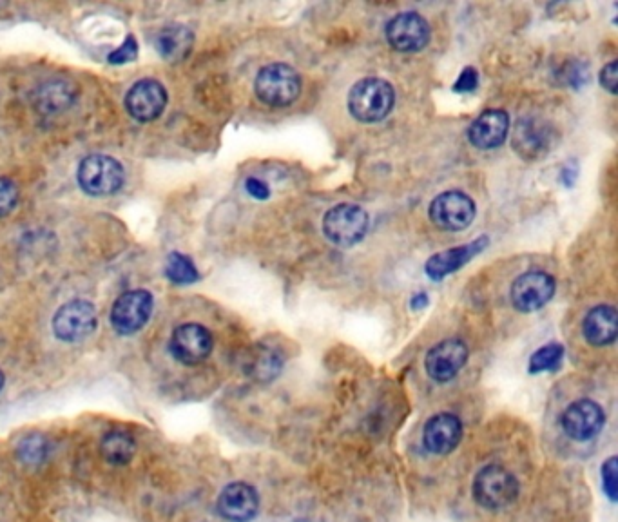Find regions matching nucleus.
I'll use <instances>...</instances> for the list:
<instances>
[{
    "mask_svg": "<svg viewBox=\"0 0 618 522\" xmlns=\"http://www.w3.org/2000/svg\"><path fill=\"white\" fill-rule=\"evenodd\" d=\"M169 348L173 358L182 365H200L213 354V334L200 323H184L174 329Z\"/></svg>",
    "mask_w": 618,
    "mask_h": 522,
    "instance_id": "11",
    "label": "nucleus"
},
{
    "mask_svg": "<svg viewBox=\"0 0 618 522\" xmlns=\"http://www.w3.org/2000/svg\"><path fill=\"white\" fill-rule=\"evenodd\" d=\"M582 336L593 348L615 345L618 336V314L613 305H597L582 321Z\"/></svg>",
    "mask_w": 618,
    "mask_h": 522,
    "instance_id": "18",
    "label": "nucleus"
},
{
    "mask_svg": "<svg viewBox=\"0 0 618 522\" xmlns=\"http://www.w3.org/2000/svg\"><path fill=\"white\" fill-rule=\"evenodd\" d=\"M98 316L95 307L86 300H73L62 305L53 319V330L58 339L78 343L97 330Z\"/></svg>",
    "mask_w": 618,
    "mask_h": 522,
    "instance_id": "10",
    "label": "nucleus"
},
{
    "mask_svg": "<svg viewBox=\"0 0 618 522\" xmlns=\"http://www.w3.org/2000/svg\"><path fill=\"white\" fill-rule=\"evenodd\" d=\"M477 82H479L477 71H475L474 68H466L463 73H461L459 80L455 82V91H459V93L474 91L475 87H477Z\"/></svg>",
    "mask_w": 618,
    "mask_h": 522,
    "instance_id": "30",
    "label": "nucleus"
},
{
    "mask_svg": "<svg viewBox=\"0 0 618 522\" xmlns=\"http://www.w3.org/2000/svg\"><path fill=\"white\" fill-rule=\"evenodd\" d=\"M470 358V348L463 339L448 338L428 350L425 358L426 376L434 383H450L461 374Z\"/></svg>",
    "mask_w": 618,
    "mask_h": 522,
    "instance_id": "8",
    "label": "nucleus"
},
{
    "mask_svg": "<svg viewBox=\"0 0 618 522\" xmlns=\"http://www.w3.org/2000/svg\"><path fill=\"white\" fill-rule=\"evenodd\" d=\"M521 475L517 474L515 466L499 455L488 457L475 466L474 475L470 479L468 493L475 510L484 515H504L512 512L521 503Z\"/></svg>",
    "mask_w": 618,
    "mask_h": 522,
    "instance_id": "1",
    "label": "nucleus"
},
{
    "mask_svg": "<svg viewBox=\"0 0 618 522\" xmlns=\"http://www.w3.org/2000/svg\"><path fill=\"white\" fill-rule=\"evenodd\" d=\"M430 220L445 231H463L475 218V203L461 191H446L430 203Z\"/></svg>",
    "mask_w": 618,
    "mask_h": 522,
    "instance_id": "12",
    "label": "nucleus"
},
{
    "mask_svg": "<svg viewBox=\"0 0 618 522\" xmlns=\"http://www.w3.org/2000/svg\"><path fill=\"white\" fill-rule=\"evenodd\" d=\"M425 305H428V296L425 292H417L416 296L412 298V307L414 309H423Z\"/></svg>",
    "mask_w": 618,
    "mask_h": 522,
    "instance_id": "32",
    "label": "nucleus"
},
{
    "mask_svg": "<svg viewBox=\"0 0 618 522\" xmlns=\"http://www.w3.org/2000/svg\"><path fill=\"white\" fill-rule=\"evenodd\" d=\"M396 102L394 87L383 78H363L350 89L348 109L359 122L374 124L392 111Z\"/></svg>",
    "mask_w": 618,
    "mask_h": 522,
    "instance_id": "3",
    "label": "nucleus"
},
{
    "mask_svg": "<svg viewBox=\"0 0 618 522\" xmlns=\"http://www.w3.org/2000/svg\"><path fill=\"white\" fill-rule=\"evenodd\" d=\"M486 245H488V238L481 236L475 242L466 243V245L448 249V251L437 252L430 260L426 261V274L432 280H443L448 274L459 271L463 265H466L474 256L483 251Z\"/></svg>",
    "mask_w": 618,
    "mask_h": 522,
    "instance_id": "20",
    "label": "nucleus"
},
{
    "mask_svg": "<svg viewBox=\"0 0 618 522\" xmlns=\"http://www.w3.org/2000/svg\"><path fill=\"white\" fill-rule=\"evenodd\" d=\"M510 129V118L501 109L484 111L483 115L475 120L470 131L468 140L477 149H495L504 144Z\"/></svg>",
    "mask_w": 618,
    "mask_h": 522,
    "instance_id": "19",
    "label": "nucleus"
},
{
    "mask_svg": "<svg viewBox=\"0 0 618 522\" xmlns=\"http://www.w3.org/2000/svg\"><path fill=\"white\" fill-rule=\"evenodd\" d=\"M463 421L450 412L430 417L421 432V448L426 455L443 459L454 454L463 441Z\"/></svg>",
    "mask_w": 618,
    "mask_h": 522,
    "instance_id": "7",
    "label": "nucleus"
},
{
    "mask_svg": "<svg viewBox=\"0 0 618 522\" xmlns=\"http://www.w3.org/2000/svg\"><path fill=\"white\" fill-rule=\"evenodd\" d=\"M387 40L399 53H417L430 42V24L414 11L399 13L388 22Z\"/></svg>",
    "mask_w": 618,
    "mask_h": 522,
    "instance_id": "13",
    "label": "nucleus"
},
{
    "mask_svg": "<svg viewBox=\"0 0 618 522\" xmlns=\"http://www.w3.org/2000/svg\"><path fill=\"white\" fill-rule=\"evenodd\" d=\"M193 33L185 26H169L158 33L156 48L167 60H182L193 48Z\"/></svg>",
    "mask_w": 618,
    "mask_h": 522,
    "instance_id": "21",
    "label": "nucleus"
},
{
    "mask_svg": "<svg viewBox=\"0 0 618 522\" xmlns=\"http://www.w3.org/2000/svg\"><path fill=\"white\" fill-rule=\"evenodd\" d=\"M562 356H564V348L561 345L551 343V345L539 348L530 359V372L539 374L546 370H555L561 365Z\"/></svg>",
    "mask_w": 618,
    "mask_h": 522,
    "instance_id": "24",
    "label": "nucleus"
},
{
    "mask_svg": "<svg viewBox=\"0 0 618 522\" xmlns=\"http://www.w3.org/2000/svg\"><path fill=\"white\" fill-rule=\"evenodd\" d=\"M165 106H167V91L153 78H144L136 82L127 93V111L138 122H153L158 116H162Z\"/></svg>",
    "mask_w": 618,
    "mask_h": 522,
    "instance_id": "17",
    "label": "nucleus"
},
{
    "mask_svg": "<svg viewBox=\"0 0 618 522\" xmlns=\"http://www.w3.org/2000/svg\"><path fill=\"white\" fill-rule=\"evenodd\" d=\"M46 454H48V443L40 435H29L20 443L19 455L24 463H40Z\"/></svg>",
    "mask_w": 618,
    "mask_h": 522,
    "instance_id": "25",
    "label": "nucleus"
},
{
    "mask_svg": "<svg viewBox=\"0 0 618 522\" xmlns=\"http://www.w3.org/2000/svg\"><path fill=\"white\" fill-rule=\"evenodd\" d=\"M165 274L169 280L174 283H194L198 280V271L194 267L193 261L189 260L184 254L180 252H173L169 258H167V265H165Z\"/></svg>",
    "mask_w": 618,
    "mask_h": 522,
    "instance_id": "23",
    "label": "nucleus"
},
{
    "mask_svg": "<svg viewBox=\"0 0 618 522\" xmlns=\"http://www.w3.org/2000/svg\"><path fill=\"white\" fill-rule=\"evenodd\" d=\"M618 472H617V457H609L608 461L602 466V486H604V492L608 495L611 501L617 499L618 488Z\"/></svg>",
    "mask_w": 618,
    "mask_h": 522,
    "instance_id": "27",
    "label": "nucleus"
},
{
    "mask_svg": "<svg viewBox=\"0 0 618 522\" xmlns=\"http://www.w3.org/2000/svg\"><path fill=\"white\" fill-rule=\"evenodd\" d=\"M153 296L144 289L129 290L122 294L111 310L113 329L120 336H133L145 327L153 312Z\"/></svg>",
    "mask_w": 618,
    "mask_h": 522,
    "instance_id": "9",
    "label": "nucleus"
},
{
    "mask_svg": "<svg viewBox=\"0 0 618 522\" xmlns=\"http://www.w3.org/2000/svg\"><path fill=\"white\" fill-rule=\"evenodd\" d=\"M608 423V414L599 401L591 397H579L571 401L570 405L562 408L559 416V430L566 443H570L575 450L582 452L591 443L599 439Z\"/></svg>",
    "mask_w": 618,
    "mask_h": 522,
    "instance_id": "2",
    "label": "nucleus"
},
{
    "mask_svg": "<svg viewBox=\"0 0 618 522\" xmlns=\"http://www.w3.org/2000/svg\"><path fill=\"white\" fill-rule=\"evenodd\" d=\"M368 231V214L356 203H339L325 214L323 232L330 242L339 247L356 245Z\"/></svg>",
    "mask_w": 618,
    "mask_h": 522,
    "instance_id": "6",
    "label": "nucleus"
},
{
    "mask_svg": "<svg viewBox=\"0 0 618 522\" xmlns=\"http://www.w3.org/2000/svg\"><path fill=\"white\" fill-rule=\"evenodd\" d=\"M617 78L618 66L617 62H609L606 68L600 71V84L604 89H608L609 93H617Z\"/></svg>",
    "mask_w": 618,
    "mask_h": 522,
    "instance_id": "29",
    "label": "nucleus"
},
{
    "mask_svg": "<svg viewBox=\"0 0 618 522\" xmlns=\"http://www.w3.org/2000/svg\"><path fill=\"white\" fill-rule=\"evenodd\" d=\"M553 147V129L548 122L535 116H524L513 131V149L517 155L537 162L542 156L548 155Z\"/></svg>",
    "mask_w": 618,
    "mask_h": 522,
    "instance_id": "14",
    "label": "nucleus"
},
{
    "mask_svg": "<svg viewBox=\"0 0 618 522\" xmlns=\"http://www.w3.org/2000/svg\"><path fill=\"white\" fill-rule=\"evenodd\" d=\"M100 452L107 463L113 466H124V464L131 463L135 457V441L131 435L124 434V432H109L102 439Z\"/></svg>",
    "mask_w": 618,
    "mask_h": 522,
    "instance_id": "22",
    "label": "nucleus"
},
{
    "mask_svg": "<svg viewBox=\"0 0 618 522\" xmlns=\"http://www.w3.org/2000/svg\"><path fill=\"white\" fill-rule=\"evenodd\" d=\"M126 180L124 167L115 158L106 155H91L78 167V184L93 196H109L122 189Z\"/></svg>",
    "mask_w": 618,
    "mask_h": 522,
    "instance_id": "5",
    "label": "nucleus"
},
{
    "mask_svg": "<svg viewBox=\"0 0 618 522\" xmlns=\"http://www.w3.org/2000/svg\"><path fill=\"white\" fill-rule=\"evenodd\" d=\"M17 202H19L17 184L10 178L0 176V218L8 216L17 207Z\"/></svg>",
    "mask_w": 618,
    "mask_h": 522,
    "instance_id": "26",
    "label": "nucleus"
},
{
    "mask_svg": "<svg viewBox=\"0 0 618 522\" xmlns=\"http://www.w3.org/2000/svg\"><path fill=\"white\" fill-rule=\"evenodd\" d=\"M2 388H4V374H2V370H0V392H2Z\"/></svg>",
    "mask_w": 618,
    "mask_h": 522,
    "instance_id": "33",
    "label": "nucleus"
},
{
    "mask_svg": "<svg viewBox=\"0 0 618 522\" xmlns=\"http://www.w3.org/2000/svg\"><path fill=\"white\" fill-rule=\"evenodd\" d=\"M136 55H138V46H136L135 37H127L126 42L109 55V62L111 64H126V62L135 60Z\"/></svg>",
    "mask_w": 618,
    "mask_h": 522,
    "instance_id": "28",
    "label": "nucleus"
},
{
    "mask_svg": "<svg viewBox=\"0 0 618 522\" xmlns=\"http://www.w3.org/2000/svg\"><path fill=\"white\" fill-rule=\"evenodd\" d=\"M555 294V280L544 271L524 272L512 287V303L524 314L541 310Z\"/></svg>",
    "mask_w": 618,
    "mask_h": 522,
    "instance_id": "15",
    "label": "nucleus"
},
{
    "mask_svg": "<svg viewBox=\"0 0 618 522\" xmlns=\"http://www.w3.org/2000/svg\"><path fill=\"white\" fill-rule=\"evenodd\" d=\"M254 93L265 106L287 107L294 104L301 93L298 71L287 64H269L260 69L254 80Z\"/></svg>",
    "mask_w": 618,
    "mask_h": 522,
    "instance_id": "4",
    "label": "nucleus"
},
{
    "mask_svg": "<svg viewBox=\"0 0 618 522\" xmlns=\"http://www.w3.org/2000/svg\"><path fill=\"white\" fill-rule=\"evenodd\" d=\"M216 508L225 521L251 522L260 510V495L252 484L234 481L223 488Z\"/></svg>",
    "mask_w": 618,
    "mask_h": 522,
    "instance_id": "16",
    "label": "nucleus"
},
{
    "mask_svg": "<svg viewBox=\"0 0 618 522\" xmlns=\"http://www.w3.org/2000/svg\"><path fill=\"white\" fill-rule=\"evenodd\" d=\"M245 187H247V191H249L252 198H256V200H267L269 194H271L267 184L261 182L260 178H249V180L245 182Z\"/></svg>",
    "mask_w": 618,
    "mask_h": 522,
    "instance_id": "31",
    "label": "nucleus"
}]
</instances>
